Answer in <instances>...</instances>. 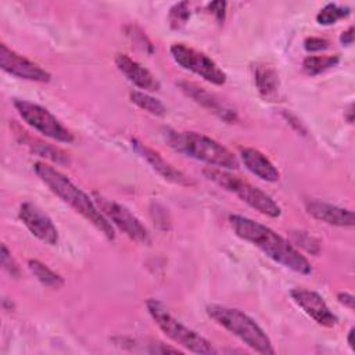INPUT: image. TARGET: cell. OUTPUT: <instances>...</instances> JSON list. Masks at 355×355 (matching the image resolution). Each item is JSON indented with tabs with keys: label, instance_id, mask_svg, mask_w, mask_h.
<instances>
[{
	"label": "cell",
	"instance_id": "cell-1",
	"mask_svg": "<svg viewBox=\"0 0 355 355\" xmlns=\"http://www.w3.org/2000/svg\"><path fill=\"white\" fill-rule=\"evenodd\" d=\"M229 223L237 237L259 248L273 262L300 275H309L312 272L309 261L290 241L270 227L236 214L229 216Z\"/></svg>",
	"mask_w": 355,
	"mask_h": 355
},
{
	"label": "cell",
	"instance_id": "cell-26",
	"mask_svg": "<svg viewBox=\"0 0 355 355\" xmlns=\"http://www.w3.org/2000/svg\"><path fill=\"white\" fill-rule=\"evenodd\" d=\"M293 240H294V244L300 245L301 248H305L308 252H312V254L319 252V241L311 234H308L306 232H294Z\"/></svg>",
	"mask_w": 355,
	"mask_h": 355
},
{
	"label": "cell",
	"instance_id": "cell-8",
	"mask_svg": "<svg viewBox=\"0 0 355 355\" xmlns=\"http://www.w3.org/2000/svg\"><path fill=\"white\" fill-rule=\"evenodd\" d=\"M93 201L110 223L118 227L126 237L139 244L148 245L151 243L150 234L140 219L133 215L125 205L110 200L98 193H93Z\"/></svg>",
	"mask_w": 355,
	"mask_h": 355
},
{
	"label": "cell",
	"instance_id": "cell-23",
	"mask_svg": "<svg viewBox=\"0 0 355 355\" xmlns=\"http://www.w3.org/2000/svg\"><path fill=\"white\" fill-rule=\"evenodd\" d=\"M349 14H351V8L349 7L338 6L336 3H329L316 14V21L320 25H333L338 19L345 18Z\"/></svg>",
	"mask_w": 355,
	"mask_h": 355
},
{
	"label": "cell",
	"instance_id": "cell-7",
	"mask_svg": "<svg viewBox=\"0 0 355 355\" xmlns=\"http://www.w3.org/2000/svg\"><path fill=\"white\" fill-rule=\"evenodd\" d=\"M12 104L22 121L39 133L61 143L73 141V135L71 130H68L47 108L36 103L19 98H15Z\"/></svg>",
	"mask_w": 355,
	"mask_h": 355
},
{
	"label": "cell",
	"instance_id": "cell-22",
	"mask_svg": "<svg viewBox=\"0 0 355 355\" xmlns=\"http://www.w3.org/2000/svg\"><path fill=\"white\" fill-rule=\"evenodd\" d=\"M340 62V57L334 55H308L302 61V71L309 76H316Z\"/></svg>",
	"mask_w": 355,
	"mask_h": 355
},
{
	"label": "cell",
	"instance_id": "cell-12",
	"mask_svg": "<svg viewBox=\"0 0 355 355\" xmlns=\"http://www.w3.org/2000/svg\"><path fill=\"white\" fill-rule=\"evenodd\" d=\"M291 300L318 324L324 327H333L337 324L338 318L330 311L324 300L312 290L293 288L290 291Z\"/></svg>",
	"mask_w": 355,
	"mask_h": 355
},
{
	"label": "cell",
	"instance_id": "cell-25",
	"mask_svg": "<svg viewBox=\"0 0 355 355\" xmlns=\"http://www.w3.org/2000/svg\"><path fill=\"white\" fill-rule=\"evenodd\" d=\"M126 29V35L132 39V42L139 46L141 50L147 51V53H153L154 51V47H153V43L150 42V39L137 28V26H133V25H129Z\"/></svg>",
	"mask_w": 355,
	"mask_h": 355
},
{
	"label": "cell",
	"instance_id": "cell-4",
	"mask_svg": "<svg viewBox=\"0 0 355 355\" xmlns=\"http://www.w3.org/2000/svg\"><path fill=\"white\" fill-rule=\"evenodd\" d=\"M207 315L216 324L230 331L255 352L265 355L275 354L272 341L265 330L243 311L219 304H211L207 306Z\"/></svg>",
	"mask_w": 355,
	"mask_h": 355
},
{
	"label": "cell",
	"instance_id": "cell-18",
	"mask_svg": "<svg viewBox=\"0 0 355 355\" xmlns=\"http://www.w3.org/2000/svg\"><path fill=\"white\" fill-rule=\"evenodd\" d=\"M17 135V139L25 144L33 154L39 155V157H43L51 162H55V164H69V155L62 151L61 148L55 147V146H51L50 143H46V141H42L39 139H35L32 137L31 135H28L25 130H19Z\"/></svg>",
	"mask_w": 355,
	"mask_h": 355
},
{
	"label": "cell",
	"instance_id": "cell-30",
	"mask_svg": "<svg viewBox=\"0 0 355 355\" xmlns=\"http://www.w3.org/2000/svg\"><path fill=\"white\" fill-rule=\"evenodd\" d=\"M283 116H284V119L287 121V123H288L294 130H297V132L301 133V135H306L305 126L302 125V122H301L294 114L287 112V111H283Z\"/></svg>",
	"mask_w": 355,
	"mask_h": 355
},
{
	"label": "cell",
	"instance_id": "cell-24",
	"mask_svg": "<svg viewBox=\"0 0 355 355\" xmlns=\"http://www.w3.org/2000/svg\"><path fill=\"white\" fill-rule=\"evenodd\" d=\"M190 18V8H189V3L187 1H179L175 3L168 12V21H169V26L172 29H180L186 25V22Z\"/></svg>",
	"mask_w": 355,
	"mask_h": 355
},
{
	"label": "cell",
	"instance_id": "cell-16",
	"mask_svg": "<svg viewBox=\"0 0 355 355\" xmlns=\"http://www.w3.org/2000/svg\"><path fill=\"white\" fill-rule=\"evenodd\" d=\"M306 212L327 225L340 226V227H352L355 223V216L351 209L341 208L320 200H309L305 202Z\"/></svg>",
	"mask_w": 355,
	"mask_h": 355
},
{
	"label": "cell",
	"instance_id": "cell-28",
	"mask_svg": "<svg viewBox=\"0 0 355 355\" xmlns=\"http://www.w3.org/2000/svg\"><path fill=\"white\" fill-rule=\"evenodd\" d=\"M327 47H329V40L318 36L306 37L304 42V49L306 51H320V50H326Z\"/></svg>",
	"mask_w": 355,
	"mask_h": 355
},
{
	"label": "cell",
	"instance_id": "cell-17",
	"mask_svg": "<svg viewBox=\"0 0 355 355\" xmlns=\"http://www.w3.org/2000/svg\"><path fill=\"white\" fill-rule=\"evenodd\" d=\"M240 157L244 166L257 178L265 182H277L280 179V172L277 168L259 150L252 147H241Z\"/></svg>",
	"mask_w": 355,
	"mask_h": 355
},
{
	"label": "cell",
	"instance_id": "cell-14",
	"mask_svg": "<svg viewBox=\"0 0 355 355\" xmlns=\"http://www.w3.org/2000/svg\"><path fill=\"white\" fill-rule=\"evenodd\" d=\"M178 86L180 87V90L187 97H190L197 104H200L201 107H204L209 112L215 114L216 116H219L225 122L230 123V122H234L237 119V114L233 108L227 107L219 97L209 93L204 87H201V86H198L193 82H189V80H180V82H178Z\"/></svg>",
	"mask_w": 355,
	"mask_h": 355
},
{
	"label": "cell",
	"instance_id": "cell-2",
	"mask_svg": "<svg viewBox=\"0 0 355 355\" xmlns=\"http://www.w3.org/2000/svg\"><path fill=\"white\" fill-rule=\"evenodd\" d=\"M33 171L37 178L49 187V190L61 198L65 204H68L75 212L83 216L87 222H90L100 233L105 236L108 240L115 239L114 226L110 220L101 214V211L94 204L93 198L89 197L82 189L73 184L68 176L55 169L54 166L39 161L35 162Z\"/></svg>",
	"mask_w": 355,
	"mask_h": 355
},
{
	"label": "cell",
	"instance_id": "cell-10",
	"mask_svg": "<svg viewBox=\"0 0 355 355\" xmlns=\"http://www.w3.org/2000/svg\"><path fill=\"white\" fill-rule=\"evenodd\" d=\"M0 68L19 79L47 83L51 80L49 71L42 68L39 64L28 60L10 49L6 43H0Z\"/></svg>",
	"mask_w": 355,
	"mask_h": 355
},
{
	"label": "cell",
	"instance_id": "cell-11",
	"mask_svg": "<svg viewBox=\"0 0 355 355\" xmlns=\"http://www.w3.org/2000/svg\"><path fill=\"white\" fill-rule=\"evenodd\" d=\"M18 218L25 227L42 243L55 245L58 243V230L49 215L36 204L25 201L19 205Z\"/></svg>",
	"mask_w": 355,
	"mask_h": 355
},
{
	"label": "cell",
	"instance_id": "cell-27",
	"mask_svg": "<svg viewBox=\"0 0 355 355\" xmlns=\"http://www.w3.org/2000/svg\"><path fill=\"white\" fill-rule=\"evenodd\" d=\"M1 266L11 277H19V266L6 244H1Z\"/></svg>",
	"mask_w": 355,
	"mask_h": 355
},
{
	"label": "cell",
	"instance_id": "cell-5",
	"mask_svg": "<svg viewBox=\"0 0 355 355\" xmlns=\"http://www.w3.org/2000/svg\"><path fill=\"white\" fill-rule=\"evenodd\" d=\"M202 173L207 179L212 180L226 191L233 193L243 202H245L259 214L270 218H277L282 215L280 205L268 193L251 184L250 182L244 180L243 178L233 175L225 169L211 168V166L205 168Z\"/></svg>",
	"mask_w": 355,
	"mask_h": 355
},
{
	"label": "cell",
	"instance_id": "cell-34",
	"mask_svg": "<svg viewBox=\"0 0 355 355\" xmlns=\"http://www.w3.org/2000/svg\"><path fill=\"white\" fill-rule=\"evenodd\" d=\"M344 116H345V119H347L348 123H352V122H354V104H349V105H348V108H347Z\"/></svg>",
	"mask_w": 355,
	"mask_h": 355
},
{
	"label": "cell",
	"instance_id": "cell-20",
	"mask_svg": "<svg viewBox=\"0 0 355 355\" xmlns=\"http://www.w3.org/2000/svg\"><path fill=\"white\" fill-rule=\"evenodd\" d=\"M28 268L33 273V276L40 282V284H43L44 287L58 290L65 284L61 275L55 273L47 265H44L43 262H40L37 259H29Z\"/></svg>",
	"mask_w": 355,
	"mask_h": 355
},
{
	"label": "cell",
	"instance_id": "cell-9",
	"mask_svg": "<svg viewBox=\"0 0 355 355\" xmlns=\"http://www.w3.org/2000/svg\"><path fill=\"white\" fill-rule=\"evenodd\" d=\"M169 51L175 62L183 69H187L216 86H222L226 83V73L207 54L183 43H173L169 47Z\"/></svg>",
	"mask_w": 355,
	"mask_h": 355
},
{
	"label": "cell",
	"instance_id": "cell-31",
	"mask_svg": "<svg viewBox=\"0 0 355 355\" xmlns=\"http://www.w3.org/2000/svg\"><path fill=\"white\" fill-rule=\"evenodd\" d=\"M337 300L341 305L349 308V309H354V304H355V297L349 293H338L337 294Z\"/></svg>",
	"mask_w": 355,
	"mask_h": 355
},
{
	"label": "cell",
	"instance_id": "cell-15",
	"mask_svg": "<svg viewBox=\"0 0 355 355\" xmlns=\"http://www.w3.org/2000/svg\"><path fill=\"white\" fill-rule=\"evenodd\" d=\"M115 65L122 75L143 92H157L161 87L159 80L146 67L130 55L119 53L115 55Z\"/></svg>",
	"mask_w": 355,
	"mask_h": 355
},
{
	"label": "cell",
	"instance_id": "cell-21",
	"mask_svg": "<svg viewBox=\"0 0 355 355\" xmlns=\"http://www.w3.org/2000/svg\"><path fill=\"white\" fill-rule=\"evenodd\" d=\"M129 100L137 105L140 110L155 115V116H164L166 114V108L158 98L150 96L148 93L143 90H130L129 92Z\"/></svg>",
	"mask_w": 355,
	"mask_h": 355
},
{
	"label": "cell",
	"instance_id": "cell-3",
	"mask_svg": "<svg viewBox=\"0 0 355 355\" xmlns=\"http://www.w3.org/2000/svg\"><path fill=\"white\" fill-rule=\"evenodd\" d=\"M168 146L189 158L218 166L219 169H237V157L219 141L197 132H178L168 129L165 132Z\"/></svg>",
	"mask_w": 355,
	"mask_h": 355
},
{
	"label": "cell",
	"instance_id": "cell-19",
	"mask_svg": "<svg viewBox=\"0 0 355 355\" xmlns=\"http://www.w3.org/2000/svg\"><path fill=\"white\" fill-rule=\"evenodd\" d=\"M255 86L259 94L266 100H273L279 92V75L276 69L270 65L259 64L255 67L254 72Z\"/></svg>",
	"mask_w": 355,
	"mask_h": 355
},
{
	"label": "cell",
	"instance_id": "cell-13",
	"mask_svg": "<svg viewBox=\"0 0 355 355\" xmlns=\"http://www.w3.org/2000/svg\"><path fill=\"white\" fill-rule=\"evenodd\" d=\"M132 147L165 180H168L171 183H175V184H179V186H191V184H194V182L187 175H184L182 171L173 168V165H171L158 151L153 150L151 147H148L143 141H140L137 139H132Z\"/></svg>",
	"mask_w": 355,
	"mask_h": 355
},
{
	"label": "cell",
	"instance_id": "cell-32",
	"mask_svg": "<svg viewBox=\"0 0 355 355\" xmlns=\"http://www.w3.org/2000/svg\"><path fill=\"white\" fill-rule=\"evenodd\" d=\"M340 42L345 46H349L354 43V26H349L347 31H344L340 36Z\"/></svg>",
	"mask_w": 355,
	"mask_h": 355
},
{
	"label": "cell",
	"instance_id": "cell-33",
	"mask_svg": "<svg viewBox=\"0 0 355 355\" xmlns=\"http://www.w3.org/2000/svg\"><path fill=\"white\" fill-rule=\"evenodd\" d=\"M354 334H355V329H354V327H351V329H349V331H348V334H347V343H348V345L351 347V349H352V351H355Z\"/></svg>",
	"mask_w": 355,
	"mask_h": 355
},
{
	"label": "cell",
	"instance_id": "cell-6",
	"mask_svg": "<svg viewBox=\"0 0 355 355\" xmlns=\"http://www.w3.org/2000/svg\"><path fill=\"white\" fill-rule=\"evenodd\" d=\"M146 306L159 330L175 344L194 354L209 355L218 352L209 340L179 322L159 301L150 298L146 302Z\"/></svg>",
	"mask_w": 355,
	"mask_h": 355
},
{
	"label": "cell",
	"instance_id": "cell-29",
	"mask_svg": "<svg viewBox=\"0 0 355 355\" xmlns=\"http://www.w3.org/2000/svg\"><path fill=\"white\" fill-rule=\"evenodd\" d=\"M226 1H212L208 4V10L211 14H214L216 17V19L219 22L225 21V15H226Z\"/></svg>",
	"mask_w": 355,
	"mask_h": 355
}]
</instances>
